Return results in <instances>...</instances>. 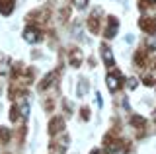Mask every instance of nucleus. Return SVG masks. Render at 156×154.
I'll list each match as a JSON object with an SVG mask.
<instances>
[{
  "label": "nucleus",
  "mask_w": 156,
  "mask_h": 154,
  "mask_svg": "<svg viewBox=\"0 0 156 154\" xmlns=\"http://www.w3.org/2000/svg\"><path fill=\"white\" fill-rule=\"evenodd\" d=\"M23 39L27 43H37L39 41V31L33 30V27H27V30L23 31Z\"/></svg>",
  "instance_id": "1"
},
{
  "label": "nucleus",
  "mask_w": 156,
  "mask_h": 154,
  "mask_svg": "<svg viewBox=\"0 0 156 154\" xmlns=\"http://www.w3.org/2000/svg\"><path fill=\"white\" fill-rule=\"evenodd\" d=\"M105 82H107V88H109L111 92H115V90L119 88V76L117 74H107Z\"/></svg>",
  "instance_id": "2"
},
{
  "label": "nucleus",
  "mask_w": 156,
  "mask_h": 154,
  "mask_svg": "<svg viewBox=\"0 0 156 154\" xmlns=\"http://www.w3.org/2000/svg\"><path fill=\"white\" fill-rule=\"evenodd\" d=\"M101 55H104V61H105L107 66L113 65V55H111V51L107 49V47H101Z\"/></svg>",
  "instance_id": "3"
},
{
  "label": "nucleus",
  "mask_w": 156,
  "mask_h": 154,
  "mask_svg": "<svg viewBox=\"0 0 156 154\" xmlns=\"http://www.w3.org/2000/svg\"><path fill=\"white\" fill-rule=\"evenodd\" d=\"M8 4H12V0H0V12L2 14H10L12 8H8Z\"/></svg>",
  "instance_id": "4"
},
{
  "label": "nucleus",
  "mask_w": 156,
  "mask_h": 154,
  "mask_svg": "<svg viewBox=\"0 0 156 154\" xmlns=\"http://www.w3.org/2000/svg\"><path fill=\"white\" fill-rule=\"evenodd\" d=\"M115 33H117V22L111 20V30H107V37H113Z\"/></svg>",
  "instance_id": "5"
},
{
  "label": "nucleus",
  "mask_w": 156,
  "mask_h": 154,
  "mask_svg": "<svg viewBox=\"0 0 156 154\" xmlns=\"http://www.w3.org/2000/svg\"><path fill=\"white\" fill-rule=\"evenodd\" d=\"M53 80H55V72H51V74H49V76H47V78H45V80H43V86H41V88H47V86H49V84H51V82H53Z\"/></svg>",
  "instance_id": "6"
},
{
  "label": "nucleus",
  "mask_w": 156,
  "mask_h": 154,
  "mask_svg": "<svg viewBox=\"0 0 156 154\" xmlns=\"http://www.w3.org/2000/svg\"><path fill=\"white\" fill-rule=\"evenodd\" d=\"M74 6L80 8V10H84V8L88 6V0H74Z\"/></svg>",
  "instance_id": "7"
},
{
  "label": "nucleus",
  "mask_w": 156,
  "mask_h": 154,
  "mask_svg": "<svg viewBox=\"0 0 156 154\" xmlns=\"http://www.w3.org/2000/svg\"><path fill=\"white\" fill-rule=\"evenodd\" d=\"M86 88H88V86H86V82H84V80H82V82H80V86H78V96H84V94H86Z\"/></svg>",
  "instance_id": "8"
},
{
  "label": "nucleus",
  "mask_w": 156,
  "mask_h": 154,
  "mask_svg": "<svg viewBox=\"0 0 156 154\" xmlns=\"http://www.w3.org/2000/svg\"><path fill=\"white\" fill-rule=\"evenodd\" d=\"M27 115H29V105L26 102V103H22V117H27Z\"/></svg>",
  "instance_id": "9"
},
{
  "label": "nucleus",
  "mask_w": 156,
  "mask_h": 154,
  "mask_svg": "<svg viewBox=\"0 0 156 154\" xmlns=\"http://www.w3.org/2000/svg\"><path fill=\"white\" fill-rule=\"evenodd\" d=\"M109 154H123V148L121 146H109Z\"/></svg>",
  "instance_id": "10"
},
{
  "label": "nucleus",
  "mask_w": 156,
  "mask_h": 154,
  "mask_svg": "<svg viewBox=\"0 0 156 154\" xmlns=\"http://www.w3.org/2000/svg\"><path fill=\"white\" fill-rule=\"evenodd\" d=\"M136 88V80L135 78H129V90H135Z\"/></svg>",
  "instance_id": "11"
},
{
  "label": "nucleus",
  "mask_w": 156,
  "mask_h": 154,
  "mask_svg": "<svg viewBox=\"0 0 156 154\" xmlns=\"http://www.w3.org/2000/svg\"><path fill=\"white\" fill-rule=\"evenodd\" d=\"M148 47H150V49H154V47H156V41L154 39H148Z\"/></svg>",
  "instance_id": "12"
},
{
  "label": "nucleus",
  "mask_w": 156,
  "mask_h": 154,
  "mask_svg": "<svg viewBox=\"0 0 156 154\" xmlns=\"http://www.w3.org/2000/svg\"><path fill=\"white\" fill-rule=\"evenodd\" d=\"M92 154H100V150H94V152H92Z\"/></svg>",
  "instance_id": "13"
}]
</instances>
